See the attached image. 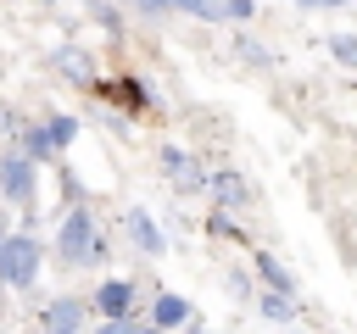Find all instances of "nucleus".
<instances>
[{
  "instance_id": "nucleus-1",
  "label": "nucleus",
  "mask_w": 357,
  "mask_h": 334,
  "mask_svg": "<svg viewBox=\"0 0 357 334\" xmlns=\"http://www.w3.org/2000/svg\"><path fill=\"white\" fill-rule=\"evenodd\" d=\"M50 256H56L67 273H84V267H106V256H112V234H100L95 212H89L84 200H73V206H61V217H56V234H50Z\"/></svg>"
},
{
  "instance_id": "nucleus-2",
  "label": "nucleus",
  "mask_w": 357,
  "mask_h": 334,
  "mask_svg": "<svg viewBox=\"0 0 357 334\" xmlns=\"http://www.w3.org/2000/svg\"><path fill=\"white\" fill-rule=\"evenodd\" d=\"M45 256H50V245L39 239V234H28V228H6V245H0V284L6 289H33L39 284V273H45Z\"/></svg>"
},
{
  "instance_id": "nucleus-3",
  "label": "nucleus",
  "mask_w": 357,
  "mask_h": 334,
  "mask_svg": "<svg viewBox=\"0 0 357 334\" xmlns=\"http://www.w3.org/2000/svg\"><path fill=\"white\" fill-rule=\"evenodd\" d=\"M156 167H162V178L178 189V195H206V161L190 150V145H156Z\"/></svg>"
},
{
  "instance_id": "nucleus-4",
  "label": "nucleus",
  "mask_w": 357,
  "mask_h": 334,
  "mask_svg": "<svg viewBox=\"0 0 357 334\" xmlns=\"http://www.w3.org/2000/svg\"><path fill=\"white\" fill-rule=\"evenodd\" d=\"M134 306H139V278H123V273L95 278V289H89L95 317H134Z\"/></svg>"
},
{
  "instance_id": "nucleus-5",
  "label": "nucleus",
  "mask_w": 357,
  "mask_h": 334,
  "mask_svg": "<svg viewBox=\"0 0 357 334\" xmlns=\"http://www.w3.org/2000/svg\"><path fill=\"white\" fill-rule=\"evenodd\" d=\"M33 178H39V167L22 150H0V200L22 206V217L33 212Z\"/></svg>"
},
{
  "instance_id": "nucleus-6",
  "label": "nucleus",
  "mask_w": 357,
  "mask_h": 334,
  "mask_svg": "<svg viewBox=\"0 0 357 334\" xmlns=\"http://www.w3.org/2000/svg\"><path fill=\"white\" fill-rule=\"evenodd\" d=\"M39 328H50V334H84V323H89V295H73V289H61V295H50L45 306H39V317H33Z\"/></svg>"
},
{
  "instance_id": "nucleus-7",
  "label": "nucleus",
  "mask_w": 357,
  "mask_h": 334,
  "mask_svg": "<svg viewBox=\"0 0 357 334\" xmlns=\"http://www.w3.org/2000/svg\"><path fill=\"white\" fill-rule=\"evenodd\" d=\"M190 317H195V306H190V295H178V289H156L151 306H145V323H151L156 334H173V328H184Z\"/></svg>"
},
{
  "instance_id": "nucleus-8",
  "label": "nucleus",
  "mask_w": 357,
  "mask_h": 334,
  "mask_svg": "<svg viewBox=\"0 0 357 334\" xmlns=\"http://www.w3.org/2000/svg\"><path fill=\"white\" fill-rule=\"evenodd\" d=\"M123 228H128V239H134L139 256H167V234H162V223H156L145 206H128V212H123Z\"/></svg>"
},
{
  "instance_id": "nucleus-9",
  "label": "nucleus",
  "mask_w": 357,
  "mask_h": 334,
  "mask_svg": "<svg viewBox=\"0 0 357 334\" xmlns=\"http://www.w3.org/2000/svg\"><path fill=\"white\" fill-rule=\"evenodd\" d=\"M206 195H212V206H223V212H245V206H251V184H245V173H234V167H218V173L206 178Z\"/></svg>"
},
{
  "instance_id": "nucleus-10",
  "label": "nucleus",
  "mask_w": 357,
  "mask_h": 334,
  "mask_svg": "<svg viewBox=\"0 0 357 334\" xmlns=\"http://www.w3.org/2000/svg\"><path fill=\"white\" fill-rule=\"evenodd\" d=\"M50 67H56L67 84H78V89H95V61H89V50H78V45H61V50L50 56Z\"/></svg>"
},
{
  "instance_id": "nucleus-11",
  "label": "nucleus",
  "mask_w": 357,
  "mask_h": 334,
  "mask_svg": "<svg viewBox=\"0 0 357 334\" xmlns=\"http://www.w3.org/2000/svg\"><path fill=\"white\" fill-rule=\"evenodd\" d=\"M17 150L39 167V161H61V150H56V139H50V128L45 122H22L17 128Z\"/></svg>"
},
{
  "instance_id": "nucleus-12",
  "label": "nucleus",
  "mask_w": 357,
  "mask_h": 334,
  "mask_svg": "<svg viewBox=\"0 0 357 334\" xmlns=\"http://www.w3.org/2000/svg\"><path fill=\"white\" fill-rule=\"evenodd\" d=\"M251 278H262V284L279 289V295H296V278H290V267H284L273 250H251Z\"/></svg>"
},
{
  "instance_id": "nucleus-13",
  "label": "nucleus",
  "mask_w": 357,
  "mask_h": 334,
  "mask_svg": "<svg viewBox=\"0 0 357 334\" xmlns=\"http://www.w3.org/2000/svg\"><path fill=\"white\" fill-rule=\"evenodd\" d=\"M206 234L212 239H223V245H245L251 234H245V223H240V212H223V206H212L206 212Z\"/></svg>"
},
{
  "instance_id": "nucleus-14",
  "label": "nucleus",
  "mask_w": 357,
  "mask_h": 334,
  "mask_svg": "<svg viewBox=\"0 0 357 334\" xmlns=\"http://www.w3.org/2000/svg\"><path fill=\"white\" fill-rule=\"evenodd\" d=\"M251 306L268 317V323H279V328H290L296 323V295H279V289H262V295H251Z\"/></svg>"
},
{
  "instance_id": "nucleus-15",
  "label": "nucleus",
  "mask_w": 357,
  "mask_h": 334,
  "mask_svg": "<svg viewBox=\"0 0 357 334\" xmlns=\"http://www.w3.org/2000/svg\"><path fill=\"white\" fill-rule=\"evenodd\" d=\"M106 95H117V106H123V111H145V106H151V89H145L139 78H112V84H106Z\"/></svg>"
},
{
  "instance_id": "nucleus-16",
  "label": "nucleus",
  "mask_w": 357,
  "mask_h": 334,
  "mask_svg": "<svg viewBox=\"0 0 357 334\" xmlns=\"http://www.w3.org/2000/svg\"><path fill=\"white\" fill-rule=\"evenodd\" d=\"M39 122H45V128H50V139H56V150H61V156H67V145H73V139H78V117H73V111H45V117H39Z\"/></svg>"
},
{
  "instance_id": "nucleus-17",
  "label": "nucleus",
  "mask_w": 357,
  "mask_h": 334,
  "mask_svg": "<svg viewBox=\"0 0 357 334\" xmlns=\"http://www.w3.org/2000/svg\"><path fill=\"white\" fill-rule=\"evenodd\" d=\"M234 56H240L245 67H257V72H268V67H273V50H268L262 39H245V33L234 39Z\"/></svg>"
},
{
  "instance_id": "nucleus-18",
  "label": "nucleus",
  "mask_w": 357,
  "mask_h": 334,
  "mask_svg": "<svg viewBox=\"0 0 357 334\" xmlns=\"http://www.w3.org/2000/svg\"><path fill=\"white\" fill-rule=\"evenodd\" d=\"M89 334H156V328H151L145 317H100Z\"/></svg>"
},
{
  "instance_id": "nucleus-19",
  "label": "nucleus",
  "mask_w": 357,
  "mask_h": 334,
  "mask_svg": "<svg viewBox=\"0 0 357 334\" xmlns=\"http://www.w3.org/2000/svg\"><path fill=\"white\" fill-rule=\"evenodd\" d=\"M340 67H357V33H329V45H324Z\"/></svg>"
},
{
  "instance_id": "nucleus-20",
  "label": "nucleus",
  "mask_w": 357,
  "mask_h": 334,
  "mask_svg": "<svg viewBox=\"0 0 357 334\" xmlns=\"http://www.w3.org/2000/svg\"><path fill=\"white\" fill-rule=\"evenodd\" d=\"M223 289H229L234 301H245V306H251V295H257V289H251V273H245V267H229V273H223Z\"/></svg>"
},
{
  "instance_id": "nucleus-21",
  "label": "nucleus",
  "mask_w": 357,
  "mask_h": 334,
  "mask_svg": "<svg viewBox=\"0 0 357 334\" xmlns=\"http://www.w3.org/2000/svg\"><path fill=\"white\" fill-rule=\"evenodd\" d=\"M218 6H223V22H251V17L262 11L257 0H218Z\"/></svg>"
},
{
  "instance_id": "nucleus-22",
  "label": "nucleus",
  "mask_w": 357,
  "mask_h": 334,
  "mask_svg": "<svg viewBox=\"0 0 357 334\" xmlns=\"http://www.w3.org/2000/svg\"><path fill=\"white\" fill-rule=\"evenodd\" d=\"M95 22L117 33V22H123V11H117V6H106V0H95Z\"/></svg>"
},
{
  "instance_id": "nucleus-23",
  "label": "nucleus",
  "mask_w": 357,
  "mask_h": 334,
  "mask_svg": "<svg viewBox=\"0 0 357 334\" xmlns=\"http://www.w3.org/2000/svg\"><path fill=\"white\" fill-rule=\"evenodd\" d=\"M346 0H296V11H340Z\"/></svg>"
},
{
  "instance_id": "nucleus-24",
  "label": "nucleus",
  "mask_w": 357,
  "mask_h": 334,
  "mask_svg": "<svg viewBox=\"0 0 357 334\" xmlns=\"http://www.w3.org/2000/svg\"><path fill=\"white\" fill-rule=\"evenodd\" d=\"M184 334H212V328H206V323H195V317H190V323H184Z\"/></svg>"
},
{
  "instance_id": "nucleus-25",
  "label": "nucleus",
  "mask_w": 357,
  "mask_h": 334,
  "mask_svg": "<svg viewBox=\"0 0 357 334\" xmlns=\"http://www.w3.org/2000/svg\"><path fill=\"white\" fill-rule=\"evenodd\" d=\"M28 334H45V328H39V323H33V328H28Z\"/></svg>"
},
{
  "instance_id": "nucleus-26",
  "label": "nucleus",
  "mask_w": 357,
  "mask_h": 334,
  "mask_svg": "<svg viewBox=\"0 0 357 334\" xmlns=\"http://www.w3.org/2000/svg\"><path fill=\"white\" fill-rule=\"evenodd\" d=\"M0 245H6V223H0Z\"/></svg>"
},
{
  "instance_id": "nucleus-27",
  "label": "nucleus",
  "mask_w": 357,
  "mask_h": 334,
  "mask_svg": "<svg viewBox=\"0 0 357 334\" xmlns=\"http://www.w3.org/2000/svg\"><path fill=\"white\" fill-rule=\"evenodd\" d=\"M279 334H301V328H279Z\"/></svg>"
},
{
  "instance_id": "nucleus-28",
  "label": "nucleus",
  "mask_w": 357,
  "mask_h": 334,
  "mask_svg": "<svg viewBox=\"0 0 357 334\" xmlns=\"http://www.w3.org/2000/svg\"><path fill=\"white\" fill-rule=\"evenodd\" d=\"M39 6H56V0H39Z\"/></svg>"
},
{
  "instance_id": "nucleus-29",
  "label": "nucleus",
  "mask_w": 357,
  "mask_h": 334,
  "mask_svg": "<svg viewBox=\"0 0 357 334\" xmlns=\"http://www.w3.org/2000/svg\"><path fill=\"white\" fill-rule=\"evenodd\" d=\"M0 301H6V284H0Z\"/></svg>"
},
{
  "instance_id": "nucleus-30",
  "label": "nucleus",
  "mask_w": 357,
  "mask_h": 334,
  "mask_svg": "<svg viewBox=\"0 0 357 334\" xmlns=\"http://www.w3.org/2000/svg\"><path fill=\"white\" fill-rule=\"evenodd\" d=\"M45 334H50V328H45Z\"/></svg>"
}]
</instances>
